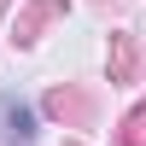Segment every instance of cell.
Masks as SVG:
<instances>
[{"mask_svg": "<svg viewBox=\"0 0 146 146\" xmlns=\"http://www.w3.org/2000/svg\"><path fill=\"white\" fill-rule=\"evenodd\" d=\"M6 129H12V140H29L35 135V117L23 111V105H6Z\"/></svg>", "mask_w": 146, "mask_h": 146, "instance_id": "1", "label": "cell"}]
</instances>
